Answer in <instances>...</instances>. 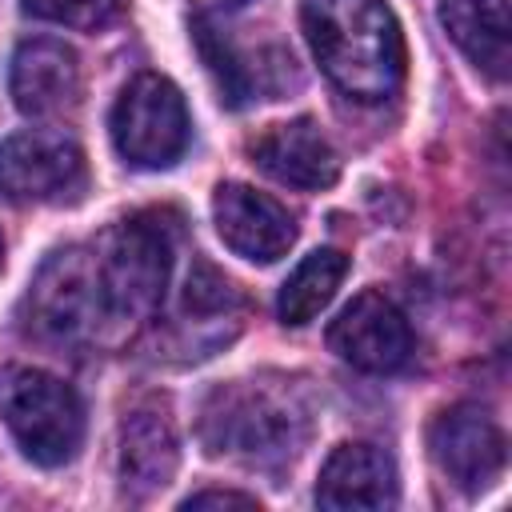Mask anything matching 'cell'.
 <instances>
[{
  "mask_svg": "<svg viewBox=\"0 0 512 512\" xmlns=\"http://www.w3.org/2000/svg\"><path fill=\"white\" fill-rule=\"evenodd\" d=\"M196 4H200V12L212 16V12H220V8H224V12H228V8H244L248 0H196Z\"/></svg>",
  "mask_w": 512,
  "mask_h": 512,
  "instance_id": "cell-21",
  "label": "cell"
},
{
  "mask_svg": "<svg viewBox=\"0 0 512 512\" xmlns=\"http://www.w3.org/2000/svg\"><path fill=\"white\" fill-rule=\"evenodd\" d=\"M176 428L172 416L156 404H140L124 416L120 428V476L124 488H132L136 496L156 492L172 480L176 472Z\"/></svg>",
  "mask_w": 512,
  "mask_h": 512,
  "instance_id": "cell-15",
  "label": "cell"
},
{
  "mask_svg": "<svg viewBox=\"0 0 512 512\" xmlns=\"http://www.w3.org/2000/svg\"><path fill=\"white\" fill-rule=\"evenodd\" d=\"M0 420L40 468L68 464L84 440V404L72 384L28 364L0 368Z\"/></svg>",
  "mask_w": 512,
  "mask_h": 512,
  "instance_id": "cell-3",
  "label": "cell"
},
{
  "mask_svg": "<svg viewBox=\"0 0 512 512\" xmlns=\"http://www.w3.org/2000/svg\"><path fill=\"white\" fill-rule=\"evenodd\" d=\"M172 256L176 228L164 224V212H140L116 224L104 248H96L108 320H148L164 304Z\"/></svg>",
  "mask_w": 512,
  "mask_h": 512,
  "instance_id": "cell-4",
  "label": "cell"
},
{
  "mask_svg": "<svg viewBox=\"0 0 512 512\" xmlns=\"http://www.w3.org/2000/svg\"><path fill=\"white\" fill-rule=\"evenodd\" d=\"M328 348L360 372H396L412 352V328L384 292L368 288L328 324Z\"/></svg>",
  "mask_w": 512,
  "mask_h": 512,
  "instance_id": "cell-9",
  "label": "cell"
},
{
  "mask_svg": "<svg viewBox=\"0 0 512 512\" xmlns=\"http://www.w3.org/2000/svg\"><path fill=\"white\" fill-rule=\"evenodd\" d=\"M440 24L484 76L508 80L512 68L508 0H440Z\"/></svg>",
  "mask_w": 512,
  "mask_h": 512,
  "instance_id": "cell-14",
  "label": "cell"
},
{
  "mask_svg": "<svg viewBox=\"0 0 512 512\" xmlns=\"http://www.w3.org/2000/svg\"><path fill=\"white\" fill-rule=\"evenodd\" d=\"M320 508H392L396 504V464L384 448L348 440L336 444L316 480Z\"/></svg>",
  "mask_w": 512,
  "mask_h": 512,
  "instance_id": "cell-13",
  "label": "cell"
},
{
  "mask_svg": "<svg viewBox=\"0 0 512 512\" xmlns=\"http://www.w3.org/2000/svg\"><path fill=\"white\" fill-rule=\"evenodd\" d=\"M88 168L72 136L28 128L0 144V192L20 204H60L84 192Z\"/></svg>",
  "mask_w": 512,
  "mask_h": 512,
  "instance_id": "cell-7",
  "label": "cell"
},
{
  "mask_svg": "<svg viewBox=\"0 0 512 512\" xmlns=\"http://www.w3.org/2000/svg\"><path fill=\"white\" fill-rule=\"evenodd\" d=\"M212 220H216L220 240L252 264H272L296 244L292 212L268 192H256L236 180L212 192Z\"/></svg>",
  "mask_w": 512,
  "mask_h": 512,
  "instance_id": "cell-10",
  "label": "cell"
},
{
  "mask_svg": "<svg viewBox=\"0 0 512 512\" xmlns=\"http://www.w3.org/2000/svg\"><path fill=\"white\" fill-rule=\"evenodd\" d=\"M248 156L272 180H280L288 188H304V192H320V188L336 184V176H340L336 148L312 120H284V124L264 128L248 144Z\"/></svg>",
  "mask_w": 512,
  "mask_h": 512,
  "instance_id": "cell-12",
  "label": "cell"
},
{
  "mask_svg": "<svg viewBox=\"0 0 512 512\" xmlns=\"http://www.w3.org/2000/svg\"><path fill=\"white\" fill-rule=\"evenodd\" d=\"M20 8L32 20H48V24L96 32V28L112 24V20H120V12L128 8V0H20Z\"/></svg>",
  "mask_w": 512,
  "mask_h": 512,
  "instance_id": "cell-18",
  "label": "cell"
},
{
  "mask_svg": "<svg viewBox=\"0 0 512 512\" xmlns=\"http://www.w3.org/2000/svg\"><path fill=\"white\" fill-rule=\"evenodd\" d=\"M344 272H348V256H344L340 248H316V252H308V256L292 268V276L280 284L276 316H280L284 324H292V328L316 320V316L328 308V300L336 296Z\"/></svg>",
  "mask_w": 512,
  "mask_h": 512,
  "instance_id": "cell-16",
  "label": "cell"
},
{
  "mask_svg": "<svg viewBox=\"0 0 512 512\" xmlns=\"http://www.w3.org/2000/svg\"><path fill=\"white\" fill-rule=\"evenodd\" d=\"M180 508H260V500L232 488H204V492H192Z\"/></svg>",
  "mask_w": 512,
  "mask_h": 512,
  "instance_id": "cell-20",
  "label": "cell"
},
{
  "mask_svg": "<svg viewBox=\"0 0 512 512\" xmlns=\"http://www.w3.org/2000/svg\"><path fill=\"white\" fill-rule=\"evenodd\" d=\"M300 24L324 76L376 104L404 80V36L388 0H300Z\"/></svg>",
  "mask_w": 512,
  "mask_h": 512,
  "instance_id": "cell-1",
  "label": "cell"
},
{
  "mask_svg": "<svg viewBox=\"0 0 512 512\" xmlns=\"http://www.w3.org/2000/svg\"><path fill=\"white\" fill-rule=\"evenodd\" d=\"M184 304H188L192 312H220V308L236 304V292H232V284H228L216 268H208L204 260H196V272L188 276Z\"/></svg>",
  "mask_w": 512,
  "mask_h": 512,
  "instance_id": "cell-19",
  "label": "cell"
},
{
  "mask_svg": "<svg viewBox=\"0 0 512 512\" xmlns=\"http://www.w3.org/2000/svg\"><path fill=\"white\" fill-rule=\"evenodd\" d=\"M204 444L212 456H240L248 464L292 460L304 444V404L292 388L228 384L204 408Z\"/></svg>",
  "mask_w": 512,
  "mask_h": 512,
  "instance_id": "cell-2",
  "label": "cell"
},
{
  "mask_svg": "<svg viewBox=\"0 0 512 512\" xmlns=\"http://www.w3.org/2000/svg\"><path fill=\"white\" fill-rule=\"evenodd\" d=\"M12 100L32 120H60L80 104V60L64 40L36 36L12 56Z\"/></svg>",
  "mask_w": 512,
  "mask_h": 512,
  "instance_id": "cell-11",
  "label": "cell"
},
{
  "mask_svg": "<svg viewBox=\"0 0 512 512\" xmlns=\"http://www.w3.org/2000/svg\"><path fill=\"white\" fill-rule=\"evenodd\" d=\"M428 452H432L440 476H448L460 492H484L504 472L508 440L484 408L456 404V408H448L432 420Z\"/></svg>",
  "mask_w": 512,
  "mask_h": 512,
  "instance_id": "cell-8",
  "label": "cell"
},
{
  "mask_svg": "<svg viewBox=\"0 0 512 512\" xmlns=\"http://www.w3.org/2000/svg\"><path fill=\"white\" fill-rule=\"evenodd\" d=\"M112 144L136 168H168L184 156L192 124L180 88L160 72H140L124 84L112 108Z\"/></svg>",
  "mask_w": 512,
  "mask_h": 512,
  "instance_id": "cell-6",
  "label": "cell"
},
{
  "mask_svg": "<svg viewBox=\"0 0 512 512\" xmlns=\"http://www.w3.org/2000/svg\"><path fill=\"white\" fill-rule=\"evenodd\" d=\"M192 40H196V52H200V60H204V68H208V76H212L220 100H224L228 108H244V104L252 100V92H256L252 68L236 56V48H232L228 36L212 24L208 12H196V16H192Z\"/></svg>",
  "mask_w": 512,
  "mask_h": 512,
  "instance_id": "cell-17",
  "label": "cell"
},
{
  "mask_svg": "<svg viewBox=\"0 0 512 512\" xmlns=\"http://www.w3.org/2000/svg\"><path fill=\"white\" fill-rule=\"evenodd\" d=\"M0 264H4V240H0Z\"/></svg>",
  "mask_w": 512,
  "mask_h": 512,
  "instance_id": "cell-22",
  "label": "cell"
},
{
  "mask_svg": "<svg viewBox=\"0 0 512 512\" xmlns=\"http://www.w3.org/2000/svg\"><path fill=\"white\" fill-rule=\"evenodd\" d=\"M24 320L40 340H56V344L92 336L100 320H108L96 252L88 248L52 252L28 284Z\"/></svg>",
  "mask_w": 512,
  "mask_h": 512,
  "instance_id": "cell-5",
  "label": "cell"
}]
</instances>
